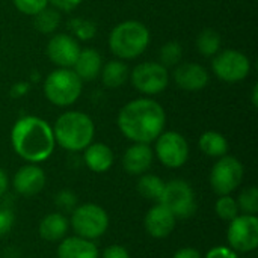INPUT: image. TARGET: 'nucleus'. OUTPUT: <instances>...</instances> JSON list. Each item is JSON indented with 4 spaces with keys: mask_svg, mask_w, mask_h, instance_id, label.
Returning <instances> with one entry per match:
<instances>
[{
    "mask_svg": "<svg viewBox=\"0 0 258 258\" xmlns=\"http://www.w3.org/2000/svg\"><path fill=\"white\" fill-rule=\"evenodd\" d=\"M221 45H222L221 33L215 29H204L197 36V48L203 56L212 57L218 54L221 51Z\"/></svg>",
    "mask_w": 258,
    "mask_h": 258,
    "instance_id": "393cba45",
    "label": "nucleus"
},
{
    "mask_svg": "<svg viewBox=\"0 0 258 258\" xmlns=\"http://www.w3.org/2000/svg\"><path fill=\"white\" fill-rule=\"evenodd\" d=\"M159 203L163 204L175 216V219H187L194 216L198 209L192 186L186 180L180 178L165 183Z\"/></svg>",
    "mask_w": 258,
    "mask_h": 258,
    "instance_id": "0eeeda50",
    "label": "nucleus"
},
{
    "mask_svg": "<svg viewBox=\"0 0 258 258\" xmlns=\"http://www.w3.org/2000/svg\"><path fill=\"white\" fill-rule=\"evenodd\" d=\"M154 160V151L150 144H133L122 156V168L130 175H142L148 172Z\"/></svg>",
    "mask_w": 258,
    "mask_h": 258,
    "instance_id": "f3484780",
    "label": "nucleus"
},
{
    "mask_svg": "<svg viewBox=\"0 0 258 258\" xmlns=\"http://www.w3.org/2000/svg\"><path fill=\"white\" fill-rule=\"evenodd\" d=\"M130 80L135 89L145 95H157L169 85L168 68L160 62L138 63L130 73Z\"/></svg>",
    "mask_w": 258,
    "mask_h": 258,
    "instance_id": "9b49d317",
    "label": "nucleus"
},
{
    "mask_svg": "<svg viewBox=\"0 0 258 258\" xmlns=\"http://www.w3.org/2000/svg\"><path fill=\"white\" fill-rule=\"evenodd\" d=\"M160 63L163 67H177L183 59V47L177 41H168L159 51Z\"/></svg>",
    "mask_w": 258,
    "mask_h": 258,
    "instance_id": "c85d7f7f",
    "label": "nucleus"
},
{
    "mask_svg": "<svg viewBox=\"0 0 258 258\" xmlns=\"http://www.w3.org/2000/svg\"><path fill=\"white\" fill-rule=\"evenodd\" d=\"M103 68V57L100 51L95 48H83L80 50L76 63L73 65L74 73L82 80H94L100 76Z\"/></svg>",
    "mask_w": 258,
    "mask_h": 258,
    "instance_id": "412c9836",
    "label": "nucleus"
},
{
    "mask_svg": "<svg viewBox=\"0 0 258 258\" xmlns=\"http://www.w3.org/2000/svg\"><path fill=\"white\" fill-rule=\"evenodd\" d=\"M45 183H47L45 172L36 163H27L21 166L12 178L14 190L23 197L38 195L45 187Z\"/></svg>",
    "mask_w": 258,
    "mask_h": 258,
    "instance_id": "4468645a",
    "label": "nucleus"
},
{
    "mask_svg": "<svg viewBox=\"0 0 258 258\" xmlns=\"http://www.w3.org/2000/svg\"><path fill=\"white\" fill-rule=\"evenodd\" d=\"M80 50L79 41L68 33H57L47 42V56L59 68H73Z\"/></svg>",
    "mask_w": 258,
    "mask_h": 258,
    "instance_id": "ddd939ff",
    "label": "nucleus"
},
{
    "mask_svg": "<svg viewBox=\"0 0 258 258\" xmlns=\"http://www.w3.org/2000/svg\"><path fill=\"white\" fill-rule=\"evenodd\" d=\"M68 228H70L68 218L60 212H54L45 215L41 219L38 233L41 239H44L45 242H60L63 237H67Z\"/></svg>",
    "mask_w": 258,
    "mask_h": 258,
    "instance_id": "aec40b11",
    "label": "nucleus"
},
{
    "mask_svg": "<svg viewBox=\"0 0 258 258\" xmlns=\"http://www.w3.org/2000/svg\"><path fill=\"white\" fill-rule=\"evenodd\" d=\"M70 227L76 233V236L88 239V240H97L109 228V215L107 212L94 203H86L77 206L71 212L70 218Z\"/></svg>",
    "mask_w": 258,
    "mask_h": 258,
    "instance_id": "423d86ee",
    "label": "nucleus"
},
{
    "mask_svg": "<svg viewBox=\"0 0 258 258\" xmlns=\"http://www.w3.org/2000/svg\"><path fill=\"white\" fill-rule=\"evenodd\" d=\"M175 216L160 203L153 206L145 218H144V227L145 231L153 239H166L172 234L175 230Z\"/></svg>",
    "mask_w": 258,
    "mask_h": 258,
    "instance_id": "2eb2a0df",
    "label": "nucleus"
},
{
    "mask_svg": "<svg viewBox=\"0 0 258 258\" xmlns=\"http://www.w3.org/2000/svg\"><path fill=\"white\" fill-rule=\"evenodd\" d=\"M53 135L59 147L67 151L77 153L92 144L95 125L89 115L77 110H68L56 119Z\"/></svg>",
    "mask_w": 258,
    "mask_h": 258,
    "instance_id": "7ed1b4c3",
    "label": "nucleus"
},
{
    "mask_svg": "<svg viewBox=\"0 0 258 258\" xmlns=\"http://www.w3.org/2000/svg\"><path fill=\"white\" fill-rule=\"evenodd\" d=\"M11 145L23 160L42 163L50 159L56 147L53 127L39 116H21L11 130Z\"/></svg>",
    "mask_w": 258,
    "mask_h": 258,
    "instance_id": "f03ea898",
    "label": "nucleus"
},
{
    "mask_svg": "<svg viewBox=\"0 0 258 258\" xmlns=\"http://www.w3.org/2000/svg\"><path fill=\"white\" fill-rule=\"evenodd\" d=\"M128 76H130L128 67L121 59L109 60L101 68V80H103L104 86L106 88H110V89L121 88L127 82Z\"/></svg>",
    "mask_w": 258,
    "mask_h": 258,
    "instance_id": "4be33fe9",
    "label": "nucleus"
},
{
    "mask_svg": "<svg viewBox=\"0 0 258 258\" xmlns=\"http://www.w3.org/2000/svg\"><path fill=\"white\" fill-rule=\"evenodd\" d=\"M245 169L242 162L234 156H222L210 171V186L216 195H231L243 181Z\"/></svg>",
    "mask_w": 258,
    "mask_h": 258,
    "instance_id": "6e6552de",
    "label": "nucleus"
},
{
    "mask_svg": "<svg viewBox=\"0 0 258 258\" xmlns=\"http://www.w3.org/2000/svg\"><path fill=\"white\" fill-rule=\"evenodd\" d=\"M172 258H203L198 249L186 246V248H180Z\"/></svg>",
    "mask_w": 258,
    "mask_h": 258,
    "instance_id": "4c0bfd02",
    "label": "nucleus"
},
{
    "mask_svg": "<svg viewBox=\"0 0 258 258\" xmlns=\"http://www.w3.org/2000/svg\"><path fill=\"white\" fill-rule=\"evenodd\" d=\"M204 258H239V255L230 246H215L206 254Z\"/></svg>",
    "mask_w": 258,
    "mask_h": 258,
    "instance_id": "72a5a7b5",
    "label": "nucleus"
},
{
    "mask_svg": "<svg viewBox=\"0 0 258 258\" xmlns=\"http://www.w3.org/2000/svg\"><path fill=\"white\" fill-rule=\"evenodd\" d=\"M60 24V11L56 8H45L33 15V26L41 33H53Z\"/></svg>",
    "mask_w": 258,
    "mask_h": 258,
    "instance_id": "a878e982",
    "label": "nucleus"
},
{
    "mask_svg": "<svg viewBox=\"0 0 258 258\" xmlns=\"http://www.w3.org/2000/svg\"><path fill=\"white\" fill-rule=\"evenodd\" d=\"M9 187V180H8V174L0 168V198L6 195Z\"/></svg>",
    "mask_w": 258,
    "mask_h": 258,
    "instance_id": "58836bf2",
    "label": "nucleus"
},
{
    "mask_svg": "<svg viewBox=\"0 0 258 258\" xmlns=\"http://www.w3.org/2000/svg\"><path fill=\"white\" fill-rule=\"evenodd\" d=\"M113 151L103 142H92L83 150L85 165L97 174L107 172L113 165Z\"/></svg>",
    "mask_w": 258,
    "mask_h": 258,
    "instance_id": "6ab92c4d",
    "label": "nucleus"
},
{
    "mask_svg": "<svg viewBox=\"0 0 258 258\" xmlns=\"http://www.w3.org/2000/svg\"><path fill=\"white\" fill-rule=\"evenodd\" d=\"M57 258H100V251L92 240L70 236L60 240L57 246Z\"/></svg>",
    "mask_w": 258,
    "mask_h": 258,
    "instance_id": "a211bd4d",
    "label": "nucleus"
},
{
    "mask_svg": "<svg viewBox=\"0 0 258 258\" xmlns=\"http://www.w3.org/2000/svg\"><path fill=\"white\" fill-rule=\"evenodd\" d=\"M116 122L119 132L133 144H151L165 130L166 113L156 100L138 98L119 110Z\"/></svg>",
    "mask_w": 258,
    "mask_h": 258,
    "instance_id": "f257e3e1",
    "label": "nucleus"
},
{
    "mask_svg": "<svg viewBox=\"0 0 258 258\" xmlns=\"http://www.w3.org/2000/svg\"><path fill=\"white\" fill-rule=\"evenodd\" d=\"M251 98H252V106L257 107L258 106V88L257 85H254L252 88V94H251Z\"/></svg>",
    "mask_w": 258,
    "mask_h": 258,
    "instance_id": "ea45409f",
    "label": "nucleus"
},
{
    "mask_svg": "<svg viewBox=\"0 0 258 258\" xmlns=\"http://www.w3.org/2000/svg\"><path fill=\"white\" fill-rule=\"evenodd\" d=\"M148 27L138 20H127L116 24L109 35V48L121 60L139 57L150 45Z\"/></svg>",
    "mask_w": 258,
    "mask_h": 258,
    "instance_id": "20e7f679",
    "label": "nucleus"
},
{
    "mask_svg": "<svg viewBox=\"0 0 258 258\" xmlns=\"http://www.w3.org/2000/svg\"><path fill=\"white\" fill-rule=\"evenodd\" d=\"M14 6L24 15H36L48 6V0H12Z\"/></svg>",
    "mask_w": 258,
    "mask_h": 258,
    "instance_id": "473e14b6",
    "label": "nucleus"
},
{
    "mask_svg": "<svg viewBox=\"0 0 258 258\" xmlns=\"http://www.w3.org/2000/svg\"><path fill=\"white\" fill-rule=\"evenodd\" d=\"M29 91H30V82H18V83L12 85L9 94H11L12 98H21V97H24Z\"/></svg>",
    "mask_w": 258,
    "mask_h": 258,
    "instance_id": "e433bc0d",
    "label": "nucleus"
},
{
    "mask_svg": "<svg viewBox=\"0 0 258 258\" xmlns=\"http://www.w3.org/2000/svg\"><path fill=\"white\" fill-rule=\"evenodd\" d=\"M174 82L184 91H201L209 85V71L195 62L178 63L174 70Z\"/></svg>",
    "mask_w": 258,
    "mask_h": 258,
    "instance_id": "dca6fc26",
    "label": "nucleus"
},
{
    "mask_svg": "<svg viewBox=\"0 0 258 258\" xmlns=\"http://www.w3.org/2000/svg\"><path fill=\"white\" fill-rule=\"evenodd\" d=\"M83 89V80L71 68H57L44 80V94L47 100L59 107L74 104Z\"/></svg>",
    "mask_w": 258,
    "mask_h": 258,
    "instance_id": "39448f33",
    "label": "nucleus"
},
{
    "mask_svg": "<svg viewBox=\"0 0 258 258\" xmlns=\"http://www.w3.org/2000/svg\"><path fill=\"white\" fill-rule=\"evenodd\" d=\"M15 224V213L12 203L5 200V197L0 198V237H5L11 233Z\"/></svg>",
    "mask_w": 258,
    "mask_h": 258,
    "instance_id": "7c9ffc66",
    "label": "nucleus"
},
{
    "mask_svg": "<svg viewBox=\"0 0 258 258\" xmlns=\"http://www.w3.org/2000/svg\"><path fill=\"white\" fill-rule=\"evenodd\" d=\"M212 70L219 80L227 83H236L242 82L249 76L251 60L245 53L228 48L213 56Z\"/></svg>",
    "mask_w": 258,
    "mask_h": 258,
    "instance_id": "1a4fd4ad",
    "label": "nucleus"
},
{
    "mask_svg": "<svg viewBox=\"0 0 258 258\" xmlns=\"http://www.w3.org/2000/svg\"><path fill=\"white\" fill-rule=\"evenodd\" d=\"M154 154L163 166L178 169L189 159V144L178 132H163L156 139Z\"/></svg>",
    "mask_w": 258,
    "mask_h": 258,
    "instance_id": "f8f14e48",
    "label": "nucleus"
},
{
    "mask_svg": "<svg viewBox=\"0 0 258 258\" xmlns=\"http://www.w3.org/2000/svg\"><path fill=\"white\" fill-rule=\"evenodd\" d=\"M200 150L203 151V154L209 156V157H222L228 153V141L224 135H221L219 132L210 130V132H204L200 136L198 141Z\"/></svg>",
    "mask_w": 258,
    "mask_h": 258,
    "instance_id": "5701e85b",
    "label": "nucleus"
},
{
    "mask_svg": "<svg viewBox=\"0 0 258 258\" xmlns=\"http://www.w3.org/2000/svg\"><path fill=\"white\" fill-rule=\"evenodd\" d=\"M54 204L59 209L60 213H71L77 206H79V198L77 195L70 190V189H62L56 194L54 197Z\"/></svg>",
    "mask_w": 258,
    "mask_h": 258,
    "instance_id": "2f4dec72",
    "label": "nucleus"
},
{
    "mask_svg": "<svg viewBox=\"0 0 258 258\" xmlns=\"http://www.w3.org/2000/svg\"><path fill=\"white\" fill-rule=\"evenodd\" d=\"M83 0H48V3L53 5V8H56L57 11L62 12H71L74 11Z\"/></svg>",
    "mask_w": 258,
    "mask_h": 258,
    "instance_id": "c9c22d12",
    "label": "nucleus"
},
{
    "mask_svg": "<svg viewBox=\"0 0 258 258\" xmlns=\"http://www.w3.org/2000/svg\"><path fill=\"white\" fill-rule=\"evenodd\" d=\"M215 212L219 219L227 221V222L233 221L236 216L240 215L237 200L233 198L231 195H221L215 204Z\"/></svg>",
    "mask_w": 258,
    "mask_h": 258,
    "instance_id": "cd10ccee",
    "label": "nucleus"
},
{
    "mask_svg": "<svg viewBox=\"0 0 258 258\" xmlns=\"http://www.w3.org/2000/svg\"><path fill=\"white\" fill-rule=\"evenodd\" d=\"M239 210L243 215H254L258 213V189L255 186H249L242 190V194L237 198Z\"/></svg>",
    "mask_w": 258,
    "mask_h": 258,
    "instance_id": "c756f323",
    "label": "nucleus"
},
{
    "mask_svg": "<svg viewBox=\"0 0 258 258\" xmlns=\"http://www.w3.org/2000/svg\"><path fill=\"white\" fill-rule=\"evenodd\" d=\"M163 187H165V181L159 175L148 174V172L142 174L138 180V184H136V189H138L141 197L151 200V201H156V203H159L162 192H163Z\"/></svg>",
    "mask_w": 258,
    "mask_h": 258,
    "instance_id": "b1692460",
    "label": "nucleus"
},
{
    "mask_svg": "<svg viewBox=\"0 0 258 258\" xmlns=\"http://www.w3.org/2000/svg\"><path fill=\"white\" fill-rule=\"evenodd\" d=\"M68 29L71 32V36L76 39L88 41L92 39L97 35V24L92 20L88 18H73L68 21Z\"/></svg>",
    "mask_w": 258,
    "mask_h": 258,
    "instance_id": "bb28decb",
    "label": "nucleus"
},
{
    "mask_svg": "<svg viewBox=\"0 0 258 258\" xmlns=\"http://www.w3.org/2000/svg\"><path fill=\"white\" fill-rule=\"evenodd\" d=\"M227 242L236 252H254L258 248L257 216L242 213L230 221L227 228Z\"/></svg>",
    "mask_w": 258,
    "mask_h": 258,
    "instance_id": "9d476101",
    "label": "nucleus"
},
{
    "mask_svg": "<svg viewBox=\"0 0 258 258\" xmlns=\"http://www.w3.org/2000/svg\"><path fill=\"white\" fill-rule=\"evenodd\" d=\"M101 258H130V254L122 245H110L103 251Z\"/></svg>",
    "mask_w": 258,
    "mask_h": 258,
    "instance_id": "f704fd0d",
    "label": "nucleus"
}]
</instances>
